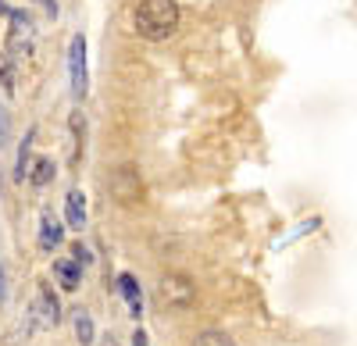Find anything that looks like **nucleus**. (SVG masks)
Returning <instances> with one entry per match:
<instances>
[{
  "instance_id": "1a4fd4ad",
  "label": "nucleus",
  "mask_w": 357,
  "mask_h": 346,
  "mask_svg": "<svg viewBox=\"0 0 357 346\" xmlns=\"http://www.w3.org/2000/svg\"><path fill=\"white\" fill-rule=\"evenodd\" d=\"M65 214H68V228H82V225H86V196H82L79 189L68 193V200H65Z\"/></svg>"
},
{
  "instance_id": "20e7f679",
  "label": "nucleus",
  "mask_w": 357,
  "mask_h": 346,
  "mask_svg": "<svg viewBox=\"0 0 357 346\" xmlns=\"http://www.w3.org/2000/svg\"><path fill=\"white\" fill-rule=\"evenodd\" d=\"M29 322H33V329H54V325H57V300L50 297L47 285H40V290L33 293V307H29Z\"/></svg>"
},
{
  "instance_id": "f03ea898",
  "label": "nucleus",
  "mask_w": 357,
  "mask_h": 346,
  "mask_svg": "<svg viewBox=\"0 0 357 346\" xmlns=\"http://www.w3.org/2000/svg\"><path fill=\"white\" fill-rule=\"evenodd\" d=\"M11 22V33H8V47H11V61H29L33 57V18H29L25 11H11L8 15Z\"/></svg>"
},
{
  "instance_id": "f257e3e1",
  "label": "nucleus",
  "mask_w": 357,
  "mask_h": 346,
  "mask_svg": "<svg viewBox=\"0 0 357 346\" xmlns=\"http://www.w3.org/2000/svg\"><path fill=\"white\" fill-rule=\"evenodd\" d=\"M132 25L143 40L161 43V40L175 36V29H178V4L175 0H139Z\"/></svg>"
},
{
  "instance_id": "9b49d317",
  "label": "nucleus",
  "mask_w": 357,
  "mask_h": 346,
  "mask_svg": "<svg viewBox=\"0 0 357 346\" xmlns=\"http://www.w3.org/2000/svg\"><path fill=\"white\" fill-rule=\"evenodd\" d=\"M61 236L65 233H61V225H57V218L54 214H43L40 218V246L43 250H54L57 243H61Z\"/></svg>"
},
{
  "instance_id": "f3484780",
  "label": "nucleus",
  "mask_w": 357,
  "mask_h": 346,
  "mask_svg": "<svg viewBox=\"0 0 357 346\" xmlns=\"http://www.w3.org/2000/svg\"><path fill=\"white\" fill-rule=\"evenodd\" d=\"M4 293H8V268L0 265V304H4Z\"/></svg>"
},
{
  "instance_id": "9d476101",
  "label": "nucleus",
  "mask_w": 357,
  "mask_h": 346,
  "mask_svg": "<svg viewBox=\"0 0 357 346\" xmlns=\"http://www.w3.org/2000/svg\"><path fill=\"white\" fill-rule=\"evenodd\" d=\"M72 329H75V339H79V346H93V318H89V310H75L72 314Z\"/></svg>"
},
{
  "instance_id": "0eeeda50",
  "label": "nucleus",
  "mask_w": 357,
  "mask_h": 346,
  "mask_svg": "<svg viewBox=\"0 0 357 346\" xmlns=\"http://www.w3.org/2000/svg\"><path fill=\"white\" fill-rule=\"evenodd\" d=\"M54 278H57V285L61 290H79V282H82V265L75 261V257H61V261L54 265Z\"/></svg>"
},
{
  "instance_id": "423d86ee",
  "label": "nucleus",
  "mask_w": 357,
  "mask_h": 346,
  "mask_svg": "<svg viewBox=\"0 0 357 346\" xmlns=\"http://www.w3.org/2000/svg\"><path fill=\"white\" fill-rule=\"evenodd\" d=\"M111 186V196L118 200V204H136V200H139V175H136V171L132 168H122V171H114V179L107 182Z\"/></svg>"
},
{
  "instance_id": "ddd939ff",
  "label": "nucleus",
  "mask_w": 357,
  "mask_h": 346,
  "mask_svg": "<svg viewBox=\"0 0 357 346\" xmlns=\"http://www.w3.org/2000/svg\"><path fill=\"white\" fill-rule=\"evenodd\" d=\"M193 346H232V339L222 329H204L193 336Z\"/></svg>"
},
{
  "instance_id": "a211bd4d",
  "label": "nucleus",
  "mask_w": 357,
  "mask_h": 346,
  "mask_svg": "<svg viewBox=\"0 0 357 346\" xmlns=\"http://www.w3.org/2000/svg\"><path fill=\"white\" fill-rule=\"evenodd\" d=\"M36 4H40V8H43V11H47V15H50V18H54V15H57V8H54V0H36Z\"/></svg>"
},
{
  "instance_id": "dca6fc26",
  "label": "nucleus",
  "mask_w": 357,
  "mask_h": 346,
  "mask_svg": "<svg viewBox=\"0 0 357 346\" xmlns=\"http://www.w3.org/2000/svg\"><path fill=\"white\" fill-rule=\"evenodd\" d=\"M72 257H75V261H79V265H89V250H86V246H79V243H75V250H72Z\"/></svg>"
},
{
  "instance_id": "6e6552de",
  "label": "nucleus",
  "mask_w": 357,
  "mask_h": 346,
  "mask_svg": "<svg viewBox=\"0 0 357 346\" xmlns=\"http://www.w3.org/2000/svg\"><path fill=\"white\" fill-rule=\"evenodd\" d=\"M118 290H122V297H126V304L132 310V318H139V314H143V290H139L136 275L122 272V275H118Z\"/></svg>"
},
{
  "instance_id": "f8f14e48",
  "label": "nucleus",
  "mask_w": 357,
  "mask_h": 346,
  "mask_svg": "<svg viewBox=\"0 0 357 346\" xmlns=\"http://www.w3.org/2000/svg\"><path fill=\"white\" fill-rule=\"evenodd\" d=\"M25 179L33 182V186H47V182L54 179V161H47V157H36L33 164L25 168Z\"/></svg>"
},
{
  "instance_id": "39448f33",
  "label": "nucleus",
  "mask_w": 357,
  "mask_h": 346,
  "mask_svg": "<svg viewBox=\"0 0 357 346\" xmlns=\"http://www.w3.org/2000/svg\"><path fill=\"white\" fill-rule=\"evenodd\" d=\"M68 72H72V93L82 100L86 97V40L75 36L68 47Z\"/></svg>"
},
{
  "instance_id": "6ab92c4d",
  "label": "nucleus",
  "mask_w": 357,
  "mask_h": 346,
  "mask_svg": "<svg viewBox=\"0 0 357 346\" xmlns=\"http://www.w3.org/2000/svg\"><path fill=\"white\" fill-rule=\"evenodd\" d=\"M0 18H4V0H0Z\"/></svg>"
},
{
  "instance_id": "2eb2a0df",
  "label": "nucleus",
  "mask_w": 357,
  "mask_h": 346,
  "mask_svg": "<svg viewBox=\"0 0 357 346\" xmlns=\"http://www.w3.org/2000/svg\"><path fill=\"white\" fill-rule=\"evenodd\" d=\"M11 143V114H8V107L0 104V150H4Z\"/></svg>"
},
{
  "instance_id": "7ed1b4c3",
  "label": "nucleus",
  "mask_w": 357,
  "mask_h": 346,
  "mask_svg": "<svg viewBox=\"0 0 357 346\" xmlns=\"http://www.w3.org/2000/svg\"><path fill=\"white\" fill-rule=\"evenodd\" d=\"M158 297L165 307H190L193 304V282L183 275H165L158 285Z\"/></svg>"
},
{
  "instance_id": "4468645a",
  "label": "nucleus",
  "mask_w": 357,
  "mask_h": 346,
  "mask_svg": "<svg viewBox=\"0 0 357 346\" xmlns=\"http://www.w3.org/2000/svg\"><path fill=\"white\" fill-rule=\"evenodd\" d=\"M0 86H4V93H15V72L4 54H0Z\"/></svg>"
}]
</instances>
